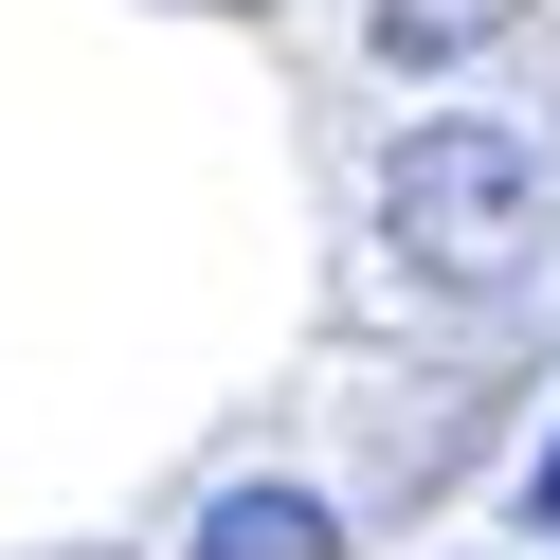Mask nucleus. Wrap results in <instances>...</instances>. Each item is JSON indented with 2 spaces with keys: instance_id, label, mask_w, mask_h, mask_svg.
Masks as SVG:
<instances>
[{
  "instance_id": "obj_1",
  "label": "nucleus",
  "mask_w": 560,
  "mask_h": 560,
  "mask_svg": "<svg viewBox=\"0 0 560 560\" xmlns=\"http://www.w3.org/2000/svg\"><path fill=\"white\" fill-rule=\"evenodd\" d=\"M542 218H560V163H542V127H506V109H434V127H398V163H380V235H398L434 290L524 271Z\"/></svg>"
},
{
  "instance_id": "obj_2",
  "label": "nucleus",
  "mask_w": 560,
  "mask_h": 560,
  "mask_svg": "<svg viewBox=\"0 0 560 560\" xmlns=\"http://www.w3.org/2000/svg\"><path fill=\"white\" fill-rule=\"evenodd\" d=\"M182 560H343V506L290 488V470H254V488H218V506L182 524Z\"/></svg>"
},
{
  "instance_id": "obj_3",
  "label": "nucleus",
  "mask_w": 560,
  "mask_h": 560,
  "mask_svg": "<svg viewBox=\"0 0 560 560\" xmlns=\"http://www.w3.org/2000/svg\"><path fill=\"white\" fill-rule=\"evenodd\" d=\"M524 524H542V542H560V452H542V470H524Z\"/></svg>"
}]
</instances>
